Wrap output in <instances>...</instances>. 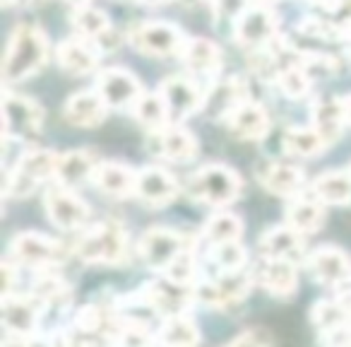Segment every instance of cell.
<instances>
[{"instance_id": "cell-17", "label": "cell", "mask_w": 351, "mask_h": 347, "mask_svg": "<svg viewBox=\"0 0 351 347\" xmlns=\"http://www.w3.org/2000/svg\"><path fill=\"white\" fill-rule=\"evenodd\" d=\"M44 123V109L29 97L5 94V137L36 135Z\"/></svg>"}, {"instance_id": "cell-20", "label": "cell", "mask_w": 351, "mask_h": 347, "mask_svg": "<svg viewBox=\"0 0 351 347\" xmlns=\"http://www.w3.org/2000/svg\"><path fill=\"white\" fill-rule=\"evenodd\" d=\"M89 181L111 198H130L135 196L137 171H132L123 161H97Z\"/></svg>"}, {"instance_id": "cell-11", "label": "cell", "mask_w": 351, "mask_h": 347, "mask_svg": "<svg viewBox=\"0 0 351 347\" xmlns=\"http://www.w3.org/2000/svg\"><path fill=\"white\" fill-rule=\"evenodd\" d=\"M10 256L15 258L17 265H27V268H53L65 258L63 244H58L56 239L36 232H22L12 239L10 244Z\"/></svg>"}, {"instance_id": "cell-10", "label": "cell", "mask_w": 351, "mask_h": 347, "mask_svg": "<svg viewBox=\"0 0 351 347\" xmlns=\"http://www.w3.org/2000/svg\"><path fill=\"white\" fill-rule=\"evenodd\" d=\"M44 208H46V215L49 220L53 222L58 230L63 232H75V230H82L89 220V205L68 186H51L44 196Z\"/></svg>"}, {"instance_id": "cell-50", "label": "cell", "mask_w": 351, "mask_h": 347, "mask_svg": "<svg viewBox=\"0 0 351 347\" xmlns=\"http://www.w3.org/2000/svg\"><path fill=\"white\" fill-rule=\"evenodd\" d=\"M178 3H183V5H193V3H200V0H178Z\"/></svg>"}, {"instance_id": "cell-19", "label": "cell", "mask_w": 351, "mask_h": 347, "mask_svg": "<svg viewBox=\"0 0 351 347\" xmlns=\"http://www.w3.org/2000/svg\"><path fill=\"white\" fill-rule=\"evenodd\" d=\"M99 54L92 39L87 36H70V39L60 41L56 49V60L58 65L70 75H92L99 68Z\"/></svg>"}, {"instance_id": "cell-28", "label": "cell", "mask_w": 351, "mask_h": 347, "mask_svg": "<svg viewBox=\"0 0 351 347\" xmlns=\"http://www.w3.org/2000/svg\"><path fill=\"white\" fill-rule=\"evenodd\" d=\"M287 225H291L296 232L306 234H315L322 225H325V203H320L315 196H303L298 193L296 198H289L287 205Z\"/></svg>"}, {"instance_id": "cell-54", "label": "cell", "mask_w": 351, "mask_h": 347, "mask_svg": "<svg viewBox=\"0 0 351 347\" xmlns=\"http://www.w3.org/2000/svg\"><path fill=\"white\" fill-rule=\"evenodd\" d=\"M349 171H351V169H349Z\"/></svg>"}, {"instance_id": "cell-43", "label": "cell", "mask_w": 351, "mask_h": 347, "mask_svg": "<svg viewBox=\"0 0 351 347\" xmlns=\"http://www.w3.org/2000/svg\"><path fill=\"white\" fill-rule=\"evenodd\" d=\"M212 8H215L217 17L236 22L241 17V12L248 8V0H212Z\"/></svg>"}, {"instance_id": "cell-26", "label": "cell", "mask_w": 351, "mask_h": 347, "mask_svg": "<svg viewBox=\"0 0 351 347\" xmlns=\"http://www.w3.org/2000/svg\"><path fill=\"white\" fill-rule=\"evenodd\" d=\"M258 249L265 258L296 260L303 256V234L293 230L291 225L272 227V230H267L263 236H260Z\"/></svg>"}, {"instance_id": "cell-39", "label": "cell", "mask_w": 351, "mask_h": 347, "mask_svg": "<svg viewBox=\"0 0 351 347\" xmlns=\"http://www.w3.org/2000/svg\"><path fill=\"white\" fill-rule=\"evenodd\" d=\"M51 268H41V275L36 278V282H34V294L36 297L44 302V306L46 304H63V302H68L70 299V287H68V282H65L60 275H56V273H49Z\"/></svg>"}, {"instance_id": "cell-18", "label": "cell", "mask_w": 351, "mask_h": 347, "mask_svg": "<svg viewBox=\"0 0 351 347\" xmlns=\"http://www.w3.org/2000/svg\"><path fill=\"white\" fill-rule=\"evenodd\" d=\"M178 196V183L166 169L159 166H142L137 171V183H135V198H140L145 205L152 208H164L176 201Z\"/></svg>"}, {"instance_id": "cell-29", "label": "cell", "mask_w": 351, "mask_h": 347, "mask_svg": "<svg viewBox=\"0 0 351 347\" xmlns=\"http://www.w3.org/2000/svg\"><path fill=\"white\" fill-rule=\"evenodd\" d=\"M260 181L265 191L282 198H296L306 186L303 171L291 164H267L265 171H260Z\"/></svg>"}, {"instance_id": "cell-9", "label": "cell", "mask_w": 351, "mask_h": 347, "mask_svg": "<svg viewBox=\"0 0 351 347\" xmlns=\"http://www.w3.org/2000/svg\"><path fill=\"white\" fill-rule=\"evenodd\" d=\"M277 30H279L277 12L267 3H255V5L245 8L239 20L234 22V39L241 46H245V49L255 51L277 39Z\"/></svg>"}, {"instance_id": "cell-8", "label": "cell", "mask_w": 351, "mask_h": 347, "mask_svg": "<svg viewBox=\"0 0 351 347\" xmlns=\"http://www.w3.org/2000/svg\"><path fill=\"white\" fill-rule=\"evenodd\" d=\"M41 302L36 294H5L3 297V328L5 342H32L41 313Z\"/></svg>"}, {"instance_id": "cell-4", "label": "cell", "mask_w": 351, "mask_h": 347, "mask_svg": "<svg viewBox=\"0 0 351 347\" xmlns=\"http://www.w3.org/2000/svg\"><path fill=\"white\" fill-rule=\"evenodd\" d=\"M255 284L253 270H226L219 273L215 280H200L193 284V294H195V304H202L207 309H224L229 304L243 302L250 294Z\"/></svg>"}, {"instance_id": "cell-42", "label": "cell", "mask_w": 351, "mask_h": 347, "mask_svg": "<svg viewBox=\"0 0 351 347\" xmlns=\"http://www.w3.org/2000/svg\"><path fill=\"white\" fill-rule=\"evenodd\" d=\"M296 63L303 65L308 75H335L339 70L335 56H325V54H296Z\"/></svg>"}, {"instance_id": "cell-46", "label": "cell", "mask_w": 351, "mask_h": 347, "mask_svg": "<svg viewBox=\"0 0 351 347\" xmlns=\"http://www.w3.org/2000/svg\"><path fill=\"white\" fill-rule=\"evenodd\" d=\"M12 287H15V265L10 260H5L3 263V297L12 294Z\"/></svg>"}, {"instance_id": "cell-53", "label": "cell", "mask_w": 351, "mask_h": 347, "mask_svg": "<svg viewBox=\"0 0 351 347\" xmlns=\"http://www.w3.org/2000/svg\"><path fill=\"white\" fill-rule=\"evenodd\" d=\"M260 3H269V0H260Z\"/></svg>"}, {"instance_id": "cell-15", "label": "cell", "mask_w": 351, "mask_h": 347, "mask_svg": "<svg viewBox=\"0 0 351 347\" xmlns=\"http://www.w3.org/2000/svg\"><path fill=\"white\" fill-rule=\"evenodd\" d=\"M306 268L325 287H339L351 278V258L337 246H320L306 258Z\"/></svg>"}, {"instance_id": "cell-2", "label": "cell", "mask_w": 351, "mask_h": 347, "mask_svg": "<svg viewBox=\"0 0 351 347\" xmlns=\"http://www.w3.org/2000/svg\"><path fill=\"white\" fill-rule=\"evenodd\" d=\"M75 254L92 265H121L128 256V234L121 222L106 220L84 232Z\"/></svg>"}, {"instance_id": "cell-47", "label": "cell", "mask_w": 351, "mask_h": 347, "mask_svg": "<svg viewBox=\"0 0 351 347\" xmlns=\"http://www.w3.org/2000/svg\"><path fill=\"white\" fill-rule=\"evenodd\" d=\"M339 299H341V304H344V306L349 309V313H351V289H346V292H341V294H339Z\"/></svg>"}, {"instance_id": "cell-27", "label": "cell", "mask_w": 351, "mask_h": 347, "mask_svg": "<svg viewBox=\"0 0 351 347\" xmlns=\"http://www.w3.org/2000/svg\"><path fill=\"white\" fill-rule=\"evenodd\" d=\"M152 135L156 140L159 155H164L166 159L188 161L197 155V137L191 131H186L181 123H169V126L152 133Z\"/></svg>"}, {"instance_id": "cell-49", "label": "cell", "mask_w": 351, "mask_h": 347, "mask_svg": "<svg viewBox=\"0 0 351 347\" xmlns=\"http://www.w3.org/2000/svg\"><path fill=\"white\" fill-rule=\"evenodd\" d=\"M70 5H75V8H80V5H89V0H68Z\"/></svg>"}, {"instance_id": "cell-16", "label": "cell", "mask_w": 351, "mask_h": 347, "mask_svg": "<svg viewBox=\"0 0 351 347\" xmlns=\"http://www.w3.org/2000/svg\"><path fill=\"white\" fill-rule=\"evenodd\" d=\"M253 278L265 292L279 299L291 297L298 287L296 265H293V260L287 258H265L263 256V260L255 265Z\"/></svg>"}, {"instance_id": "cell-3", "label": "cell", "mask_w": 351, "mask_h": 347, "mask_svg": "<svg viewBox=\"0 0 351 347\" xmlns=\"http://www.w3.org/2000/svg\"><path fill=\"white\" fill-rule=\"evenodd\" d=\"M243 191V181L231 166L226 164H207L197 171L188 183L191 198L200 203H207L212 208H226L234 201H239Z\"/></svg>"}, {"instance_id": "cell-13", "label": "cell", "mask_w": 351, "mask_h": 347, "mask_svg": "<svg viewBox=\"0 0 351 347\" xmlns=\"http://www.w3.org/2000/svg\"><path fill=\"white\" fill-rule=\"evenodd\" d=\"M159 92L164 97L166 107H169L171 123H181L188 116L202 111V102H205V94L200 92L193 80L183 78V75H171L164 82L159 85Z\"/></svg>"}, {"instance_id": "cell-33", "label": "cell", "mask_w": 351, "mask_h": 347, "mask_svg": "<svg viewBox=\"0 0 351 347\" xmlns=\"http://www.w3.org/2000/svg\"><path fill=\"white\" fill-rule=\"evenodd\" d=\"M154 340L166 342V345H195L202 337L195 321L188 313H173V316L164 318V323L159 328V335Z\"/></svg>"}, {"instance_id": "cell-40", "label": "cell", "mask_w": 351, "mask_h": 347, "mask_svg": "<svg viewBox=\"0 0 351 347\" xmlns=\"http://www.w3.org/2000/svg\"><path fill=\"white\" fill-rule=\"evenodd\" d=\"M210 260L217 265L219 273H226V270L245 268L248 256H245V249L239 244V241H224V244L210 246Z\"/></svg>"}, {"instance_id": "cell-35", "label": "cell", "mask_w": 351, "mask_h": 347, "mask_svg": "<svg viewBox=\"0 0 351 347\" xmlns=\"http://www.w3.org/2000/svg\"><path fill=\"white\" fill-rule=\"evenodd\" d=\"M311 321L313 326L317 328L320 333H327V331H335V328H341L346 323H351V313L349 309L341 304V299H332V302H317L311 311Z\"/></svg>"}, {"instance_id": "cell-6", "label": "cell", "mask_w": 351, "mask_h": 347, "mask_svg": "<svg viewBox=\"0 0 351 347\" xmlns=\"http://www.w3.org/2000/svg\"><path fill=\"white\" fill-rule=\"evenodd\" d=\"M186 41L188 36L183 34L181 27L171 25V22H142L130 32L132 49L145 56H156V58L181 56Z\"/></svg>"}, {"instance_id": "cell-22", "label": "cell", "mask_w": 351, "mask_h": 347, "mask_svg": "<svg viewBox=\"0 0 351 347\" xmlns=\"http://www.w3.org/2000/svg\"><path fill=\"white\" fill-rule=\"evenodd\" d=\"M231 133H236L243 140H263L269 131V116L265 111L263 104L253 102V99H245L241 102L234 111L226 116Z\"/></svg>"}, {"instance_id": "cell-30", "label": "cell", "mask_w": 351, "mask_h": 347, "mask_svg": "<svg viewBox=\"0 0 351 347\" xmlns=\"http://www.w3.org/2000/svg\"><path fill=\"white\" fill-rule=\"evenodd\" d=\"M181 58L193 73L197 75H217V70L221 68V51L215 41L205 39V36H188L186 46L181 51Z\"/></svg>"}, {"instance_id": "cell-31", "label": "cell", "mask_w": 351, "mask_h": 347, "mask_svg": "<svg viewBox=\"0 0 351 347\" xmlns=\"http://www.w3.org/2000/svg\"><path fill=\"white\" fill-rule=\"evenodd\" d=\"M311 193L325 205L351 203V171H322L311 183Z\"/></svg>"}, {"instance_id": "cell-7", "label": "cell", "mask_w": 351, "mask_h": 347, "mask_svg": "<svg viewBox=\"0 0 351 347\" xmlns=\"http://www.w3.org/2000/svg\"><path fill=\"white\" fill-rule=\"evenodd\" d=\"M188 246L191 244L181 232H173L169 227H152L140 236L137 251H140V258L145 260L147 268L164 275Z\"/></svg>"}, {"instance_id": "cell-21", "label": "cell", "mask_w": 351, "mask_h": 347, "mask_svg": "<svg viewBox=\"0 0 351 347\" xmlns=\"http://www.w3.org/2000/svg\"><path fill=\"white\" fill-rule=\"evenodd\" d=\"M108 104L99 94V89H82V92L70 94V99L63 107V116L70 126L77 128H94L106 118Z\"/></svg>"}, {"instance_id": "cell-48", "label": "cell", "mask_w": 351, "mask_h": 347, "mask_svg": "<svg viewBox=\"0 0 351 347\" xmlns=\"http://www.w3.org/2000/svg\"><path fill=\"white\" fill-rule=\"evenodd\" d=\"M344 107H346V123L351 126V94L344 99Z\"/></svg>"}, {"instance_id": "cell-44", "label": "cell", "mask_w": 351, "mask_h": 347, "mask_svg": "<svg viewBox=\"0 0 351 347\" xmlns=\"http://www.w3.org/2000/svg\"><path fill=\"white\" fill-rule=\"evenodd\" d=\"M269 342H274L272 333H267L265 328H250V331L236 335L231 345H269Z\"/></svg>"}, {"instance_id": "cell-38", "label": "cell", "mask_w": 351, "mask_h": 347, "mask_svg": "<svg viewBox=\"0 0 351 347\" xmlns=\"http://www.w3.org/2000/svg\"><path fill=\"white\" fill-rule=\"evenodd\" d=\"M277 85L289 99H303L311 92V75L303 70L301 63H289L284 68H279L277 75Z\"/></svg>"}, {"instance_id": "cell-51", "label": "cell", "mask_w": 351, "mask_h": 347, "mask_svg": "<svg viewBox=\"0 0 351 347\" xmlns=\"http://www.w3.org/2000/svg\"><path fill=\"white\" fill-rule=\"evenodd\" d=\"M346 39H349V41H351V30H349V32H346Z\"/></svg>"}, {"instance_id": "cell-37", "label": "cell", "mask_w": 351, "mask_h": 347, "mask_svg": "<svg viewBox=\"0 0 351 347\" xmlns=\"http://www.w3.org/2000/svg\"><path fill=\"white\" fill-rule=\"evenodd\" d=\"M243 234V220L234 212H217L207 220L205 236L210 244H224V241H239Z\"/></svg>"}, {"instance_id": "cell-32", "label": "cell", "mask_w": 351, "mask_h": 347, "mask_svg": "<svg viewBox=\"0 0 351 347\" xmlns=\"http://www.w3.org/2000/svg\"><path fill=\"white\" fill-rule=\"evenodd\" d=\"M130 111H132V116L137 118V123L145 126L147 131H152V133L161 131V128L171 123L169 107H166L159 89H156V92H142V97L137 99Z\"/></svg>"}, {"instance_id": "cell-23", "label": "cell", "mask_w": 351, "mask_h": 347, "mask_svg": "<svg viewBox=\"0 0 351 347\" xmlns=\"http://www.w3.org/2000/svg\"><path fill=\"white\" fill-rule=\"evenodd\" d=\"M245 99H248V85L241 78L219 80V82L212 85L210 94H205L202 111L212 113L210 118H226Z\"/></svg>"}, {"instance_id": "cell-5", "label": "cell", "mask_w": 351, "mask_h": 347, "mask_svg": "<svg viewBox=\"0 0 351 347\" xmlns=\"http://www.w3.org/2000/svg\"><path fill=\"white\" fill-rule=\"evenodd\" d=\"M58 155L51 150H32L17 159L15 169L5 171V196H32L36 186L53 179Z\"/></svg>"}, {"instance_id": "cell-36", "label": "cell", "mask_w": 351, "mask_h": 347, "mask_svg": "<svg viewBox=\"0 0 351 347\" xmlns=\"http://www.w3.org/2000/svg\"><path fill=\"white\" fill-rule=\"evenodd\" d=\"M73 27L77 30L80 36L97 41L99 36L111 30V20H108V15L104 10H97L92 5H80L73 12Z\"/></svg>"}, {"instance_id": "cell-14", "label": "cell", "mask_w": 351, "mask_h": 347, "mask_svg": "<svg viewBox=\"0 0 351 347\" xmlns=\"http://www.w3.org/2000/svg\"><path fill=\"white\" fill-rule=\"evenodd\" d=\"M97 89L111 109H132L142 97V85L130 70L106 68L97 75Z\"/></svg>"}, {"instance_id": "cell-34", "label": "cell", "mask_w": 351, "mask_h": 347, "mask_svg": "<svg viewBox=\"0 0 351 347\" xmlns=\"http://www.w3.org/2000/svg\"><path fill=\"white\" fill-rule=\"evenodd\" d=\"M282 145L289 155L293 157H315L320 155L325 147H330L325 142V137L315 131V128L308 126H296V128H287L282 137Z\"/></svg>"}, {"instance_id": "cell-41", "label": "cell", "mask_w": 351, "mask_h": 347, "mask_svg": "<svg viewBox=\"0 0 351 347\" xmlns=\"http://www.w3.org/2000/svg\"><path fill=\"white\" fill-rule=\"evenodd\" d=\"M298 30L308 36H315V39H325V41H341L346 39L344 32L335 25L332 20H320V17H306V20L298 25Z\"/></svg>"}, {"instance_id": "cell-52", "label": "cell", "mask_w": 351, "mask_h": 347, "mask_svg": "<svg viewBox=\"0 0 351 347\" xmlns=\"http://www.w3.org/2000/svg\"><path fill=\"white\" fill-rule=\"evenodd\" d=\"M5 5H12V0H5Z\"/></svg>"}, {"instance_id": "cell-24", "label": "cell", "mask_w": 351, "mask_h": 347, "mask_svg": "<svg viewBox=\"0 0 351 347\" xmlns=\"http://www.w3.org/2000/svg\"><path fill=\"white\" fill-rule=\"evenodd\" d=\"M94 166H97V155L92 150H68L56 159L53 181L60 186L75 188L92 179Z\"/></svg>"}, {"instance_id": "cell-1", "label": "cell", "mask_w": 351, "mask_h": 347, "mask_svg": "<svg viewBox=\"0 0 351 347\" xmlns=\"http://www.w3.org/2000/svg\"><path fill=\"white\" fill-rule=\"evenodd\" d=\"M49 60V39L44 30L34 25H17L5 51L3 78L5 82H22L36 75Z\"/></svg>"}, {"instance_id": "cell-25", "label": "cell", "mask_w": 351, "mask_h": 347, "mask_svg": "<svg viewBox=\"0 0 351 347\" xmlns=\"http://www.w3.org/2000/svg\"><path fill=\"white\" fill-rule=\"evenodd\" d=\"M313 128L325 137L327 145L339 140L341 131L346 126V107L344 99L339 97H320L313 102Z\"/></svg>"}, {"instance_id": "cell-12", "label": "cell", "mask_w": 351, "mask_h": 347, "mask_svg": "<svg viewBox=\"0 0 351 347\" xmlns=\"http://www.w3.org/2000/svg\"><path fill=\"white\" fill-rule=\"evenodd\" d=\"M145 304L156 313L164 316H173V313H188V309L195 304V294H193V284H181L171 278H161L152 284H145L140 289Z\"/></svg>"}, {"instance_id": "cell-45", "label": "cell", "mask_w": 351, "mask_h": 347, "mask_svg": "<svg viewBox=\"0 0 351 347\" xmlns=\"http://www.w3.org/2000/svg\"><path fill=\"white\" fill-rule=\"evenodd\" d=\"M330 15H332L330 20L335 22V25L339 27L346 36V32L351 30V0H337L335 10H332Z\"/></svg>"}]
</instances>
